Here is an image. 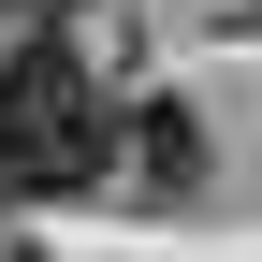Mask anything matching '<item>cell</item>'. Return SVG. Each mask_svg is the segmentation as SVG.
I'll list each match as a JSON object with an SVG mask.
<instances>
[{"mask_svg": "<svg viewBox=\"0 0 262 262\" xmlns=\"http://www.w3.org/2000/svg\"><path fill=\"white\" fill-rule=\"evenodd\" d=\"M117 189V102L88 88V58L58 29H15L0 58V204H73Z\"/></svg>", "mask_w": 262, "mask_h": 262, "instance_id": "6da1fadb", "label": "cell"}, {"mask_svg": "<svg viewBox=\"0 0 262 262\" xmlns=\"http://www.w3.org/2000/svg\"><path fill=\"white\" fill-rule=\"evenodd\" d=\"M117 189L189 204V189H204V117L189 102H117Z\"/></svg>", "mask_w": 262, "mask_h": 262, "instance_id": "7a4b0ae2", "label": "cell"}, {"mask_svg": "<svg viewBox=\"0 0 262 262\" xmlns=\"http://www.w3.org/2000/svg\"><path fill=\"white\" fill-rule=\"evenodd\" d=\"M44 15H58V0H0V29H44Z\"/></svg>", "mask_w": 262, "mask_h": 262, "instance_id": "3957f363", "label": "cell"}, {"mask_svg": "<svg viewBox=\"0 0 262 262\" xmlns=\"http://www.w3.org/2000/svg\"><path fill=\"white\" fill-rule=\"evenodd\" d=\"M0 262H44V248H0Z\"/></svg>", "mask_w": 262, "mask_h": 262, "instance_id": "277c9868", "label": "cell"}]
</instances>
